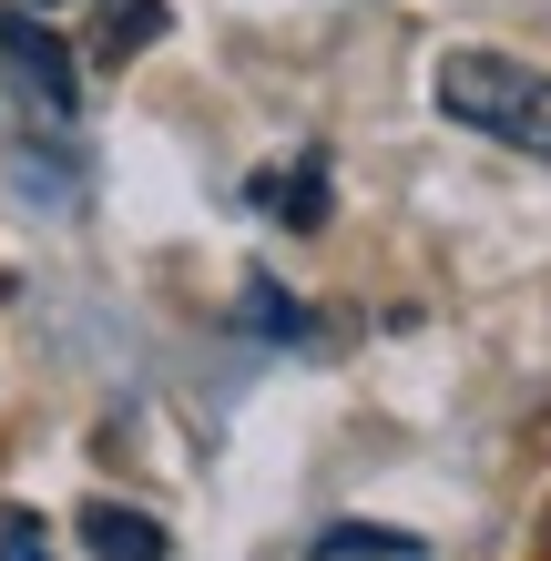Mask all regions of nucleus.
I'll return each mask as SVG.
<instances>
[{"label": "nucleus", "instance_id": "nucleus-8", "mask_svg": "<svg viewBox=\"0 0 551 561\" xmlns=\"http://www.w3.org/2000/svg\"><path fill=\"white\" fill-rule=\"evenodd\" d=\"M541 531H551V501H541Z\"/></svg>", "mask_w": 551, "mask_h": 561}, {"label": "nucleus", "instance_id": "nucleus-5", "mask_svg": "<svg viewBox=\"0 0 551 561\" xmlns=\"http://www.w3.org/2000/svg\"><path fill=\"white\" fill-rule=\"evenodd\" d=\"M153 31H164V0H103V61H123Z\"/></svg>", "mask_w": 551, "mask_h": 561}, {"label": "nucleus", "instance_id": "nucleus-6", "mask_svg": "<svg viewBox=\"0 0 551 561\" xmlns=\"http://www.w3.org/2000/svg\"><path fill=\"white\" fill-rule=\"evenodd\" d=\"M0 561H51V551H42V520H31V511H0Z\"/></svg>", "mask_w": 551, "mask_h": 561}, {"label": "nucleus", "instance_id": "nucleus-4", "mask_svg": "<svg viewBox=\"0 0 551 561\" xmlns=\"http://www.w3.org/2000/svg\"><path fill=\"white\" fill-rule=\"evenodd\" d=\"M429 541L418 531H388V520H337V531H317V561H418Z\"/></svg>", "mask_w": 551, "mask_h": 561}, {"label": "nucleus", "instance_id": "nucleus-2", "mask_svg": "<svg viewBox=\"0 0 551 561\" xmlns=\"http://www.w3.org/2000/svg\"><path fill=\"white\" fill-rule=\"evenodd\" d=\"M0 72L21 82V103H31V113L72 123V103H82V72H72V51H61V31H42L31 11H11V0H0Z\"/></svg>", "mask_w": 551, "mask_h": 561}, {"label": "nucleus", "instance_id": "nucleus-3", "mask_svg": "<svg viewBox=\"0 0 551 561\" xmlns=\"http://www.w3.org/2000/svg\"><path fill=\"white\" fill-rule=\"evenodd\" d=\"M72 531L92 541V561H164V520L153 511H123V501H82Z\"/></svg>", "mask_w": 551, "mask_h": 561}, {"label": "nucleus", "instance_id": "nucleus-1", "mask_svg": "<svg viewBox=\"0 0 551 561\" xmlns=\"http://www.w3.org/2000/svg\"><path fill=\"white\" fill-rule=\"evenodd\" d=\"M429 92H439L449 123H470V134L551 163V72H531V61H510V51H439Z\"/></svg>", "mask_w": 551, "mask_h": 561}, {"label": "nucleus", "instance_id": "nucleus-7", "mask_svg": "<svg viewBox=\"0 0 551 561\" xmlns=\"http://www.w3.org/2000/svg\"><path fill=\"white\" fill-rule=\"evenodd\" d=\"M245 317H255V327H276V337H297V307H286L276 286H245Z\"/></svg>", "mask_w": 551, "mask_h": 561}]
</instances>
